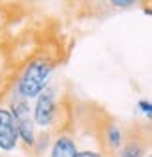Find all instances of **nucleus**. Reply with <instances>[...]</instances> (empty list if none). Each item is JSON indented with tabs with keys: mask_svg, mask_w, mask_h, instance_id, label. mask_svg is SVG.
I'll return each instance as SVG.
<instances>
[{
	"mask_svg": "<svg viewBox=\"0 0 152 157\" xmlns=\"http://www.w3.org/2000/svg\"><path fill=\"white\" fill-rule=\"evenodd\" d=\"M54 62L47 56H34L32 60H28L23 67V71L19 73L17 81L13 84V90L26 97L28 101L36 99L47 86H49V78L54 73Z\"/></svg>",
	"mask_w": 152,
	"mask_h": 157,
	"instance_id": "nucleus-1",
	"label": "nucleus"
},
{
	"mask_svg": "<svg viewBox=\"0 0 152 157\" xmlns=\"http://www.w3.org/2000/svg\"><path fill=\"white\" fill-rule=\"evenodd\" d=\"M8 109L11 110L15 124H17V131H19V140L21 144L28 150H34L36 146V139H38V127L32 116V105L26 97L19 95L15 90L11 92V95L8 97Z\"/></svg>",
	"mask_w": 152,
	"mask_h": 157,
	"instance_id": "nucleus-2",
	"label": "nucleus"
},
{
	"mask_svg": "<svg viewBox=\"0 0 152 157\" xmlns=\"http://www.w3.org/2000/svg\"><path fill=\"white\" fill-rule=\"evenodd\" d=\"M58 97H56V90L54 86H47L40 95L34 99V107H32V116L36 127H40L42 131H49L56 120H58Z\"/></svg>",
	"mask_w": 152,
	"mask_h": 157,
	"instance_id": "nucleus-3",
	"label": "nucleus"
},
{
	"mask_svg": "<svg viewBox=\"0 0 152 157\" xmlns=\"http://www.w3.org/2000/svg\"><path fill=\"white\" fill-rule=\"evenodd\" d=\"M19 131L11 110L0 105V151H15L19 146Z\"/></svg>",
	"mask_w": 152,
	"mask_h": 157,
	"instance_id": "nucleus-4",
	"label": "nucleus"
},
{
	"mask_svg": "<svg viewBox=\"0 0 152 157\" xmlns=\"http://www.w3.org/2000/svg\"><path fill=\"white\" fill-rule=\"evenodd\" d=\"M77 153H79V148L71 135L58 133L56 136H53L49 157H77Z\"/></svg>",
	"mask_w": 152,
	"mask_h": 157,
	"instance_id": "nucleus-5",
	"label": "nucleus"
},
{
	"mask_svg": "<svg viewBox=\"0 0 152 157\" xmlns=\"http://www.w3.org/2000/svg\"><path fill=\"white\" fill-rule=\"evenodd\" d=\"M103 146L111 153L118 151L124 146V133L118 124H107V127L103 129Z\"/></svg>",
	"mask_w": 152,
	"mask_h": 157,
	"instance_id": "nucleus-6",
	"label": "nucleus"
},
{
	"mask_svg": "<svg viewBox=\"0 0 152 157\" xmlns=\"http://www.w3.org/2000/svg\"><path fill=\"white\" fill-rule=\"evenodd\" d=\"M145 148L141 142H126L120 150H118V157H145Z\"/></svg>",
	"mask_w": 152,
	"mask_h": 157,
	"instance_id": "nucleus-7",
	"label": "nucleus"
},
{
	"mask_svg": "<svg viewBox=\"0 0 152 157\" xmlns=\"http://www.w3.org/2000/svg\"><path fill=\"white\" fill-rule=\"evenodd\" d=\"M51 142H53V136L49 135V131H42V133H38L34 151H36L38 155H43V153H45V150H49V148H51Z\"/></svg>",
	"mask_w": 152,
	"mask_h": 157,
	"instance_id": "nucleus-8",
	"label": "nucleus"
},
{
	"mask_svg": "<svg viewBox=\"0 0 152 157\" xmlns=\"http://www.w3.org/2000/svg\"><path fill=\"white\" fill-rule=\"evenodd\" d=\"M111 8H117V10H130L139 4V0H107Z\"/></svg>",
	"mask_w": 152,
	"mask_h": 157,
	"instance_id": "nucleus-9",
	"label": "nucleus"
},
{
	"mask_svg": "<svg viewBox=\"0 0 152 157\" xmlns=\"http://www.w3.org/2000/svg\"><path fill=\"white\" fill-rule=\"evenodd\" d=\"M137 110L152 120V101H148V99H139V101H137Z\"/></svg>",
	"mask_w": 152,
	"mask_h": 157,
	"instance_id": "nucleus-10",
	"label": "nucleus"
},
{
	"mask_svg": "<svg viewBox=\"0 0 152 157\" xmlns=\"http://www.w3.org/2000/svg\"><path fill=\"white\" fill-rule=\"evenodd\" d=\"M77 157H103V153L94 148H85V150H79Z\"/></svg>",
	"mask_w": 152,
	"mask_h": 157,
	"instance_id": "nucleus-11",
	"label": "nucleus"
},
{
	"mask_svg": "<svg viewBox=\"0 0 152 157\" xmlns=\"http://www.w3.org/2000/svg\"><path fill=\"white\" fill-rule=\"evenodd\" d=\"M145 157H152V153H145Z\"/></svg>",
	"mask_w": 152,
	"mask_h": 157,
	"instance_id": "nucleus-12",
	"label": "nucleus"
},
{
	"mask_svg": "<svg viewBox=\"0 0 152 157\" xmlns=\"http://www.w3.org/2000/svg\"><path fill=\"white\" fill-rule=\"evenodd\" d=\"M139 2H141V0H139ZM143 2H146V0H143Z\"/></svg>",
	"mask_w": 152,
	"mask_h": 157,
	"instance_id": "nucleus-13",
	"label": "nucleus"
}]
</instances>
